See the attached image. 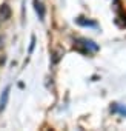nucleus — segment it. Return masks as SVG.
I'll return each instance as SVG.
<instances>
[{
  "instance_id": "nucleus-1",
  "label": "nucleus",
  "mask_w": 126,
  "mask_h": 131,
  "mask_svg": "<svg viewBox=\"0 0 126 131\" xmlns=\"http://www.w3.org/2000/svg\"><path fill=\"white\" fill-rule=\"evenodd\" d=\"M34 9H35L39 19L43 22L45 20V6H43V3L40 2V0H34Z\"/></svg>"
},
{
  "instance_id": "nucleus-2",
  "label": "nucleus",
  "mask_w": 126,
  "mask_h": 131,
  "mask_svg": "<svg viewBox=\"0 0 126 131\" xmlns=\"http://www.w3.org/2000/svg\"><path fill=\"white\" fill-rule=\"evenodd\" d=\"M8 99H9V86H6L2 93V96H0V111H3L6 103H8Z\"/></svg>"
},
{
  "instance_id": "nucleus-3",
  "label": "nucleus",
  "mask_w": 126,
  "mask_h": 131,
  "mask_svg": "<svg viewBox=\"0 0 126 131\" xmlns=\"http://www.w3.org/2000/svg\"><path fill=\"white\" fill-rule=\"evenodd\" d=\"M9 16H11V9L8 5L0 6V20H6V19H9Z\"/></svg>"
},
{
  "instance_id": "nucleus-4",
  "label": "nucleus",
  "mask_w": 126,
  "mask_h": 131,
  "mask_svg": "<svg viewBox=\"0 0 126 131\" xmlns=\"http://www.w3.org/2000/svg\"><path fill=\"white\" fill-rule=\"evenodd\" d=\"M80 42L85 45V48H86L88 51H97V49H98V46H97V45H95L92 40H88V39H82Z\"/></svg>"
},
{
  "instance_id": "nucleus-5",
  "label": "nucleus",
  "mask_w": 126,
  "mask_h": 131,
  "mask_svg": "<svg viewBox=\"0 0 126 131\" xmlns=\"http://www.w3.org/2000/svg\"><path fill=\"white\" fill-rule=\"evenodd\" d=\"M77 23L85 25V26H97V25H95V22H85V20H82V17H80V19H77Z\"/></svg>"
},
{
  "instance_id": "nucleus-6",
  "label": "nucleus",
  "mask_w": 126,
  "mask_h": 131,
  "mask_svg": "<svg viewBox=\"0 0 126 131\" xmlns=\"http://www.w3.org/2000/svg\"><path fill=\"white\" fill-rule=\"evenodd\" d=\"M114 111H120L121 114H126V108H123V106H117V108H114Z\"/></svg>"
}]
</instances>
